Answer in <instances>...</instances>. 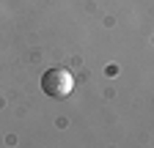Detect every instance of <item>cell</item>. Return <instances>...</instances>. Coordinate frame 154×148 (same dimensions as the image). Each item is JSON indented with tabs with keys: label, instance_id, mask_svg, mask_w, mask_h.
<instances>
[{
	"label": "cell",
	"instance_id": "cell-1",
	"mask_svg": "<svg viewBox=\"0 0 154 148\" xmlns=\"http://www.w3.org/2000/svg\"><path fill=\"white\" fill-rule=\"evenodd\" d=\"M42 90L52 99H66L74 90V77L69 69H50L47 74H42Z\"/></svg>",
	"mask_w": 154,
	"mask_h": 148
}]
</instances>
